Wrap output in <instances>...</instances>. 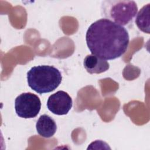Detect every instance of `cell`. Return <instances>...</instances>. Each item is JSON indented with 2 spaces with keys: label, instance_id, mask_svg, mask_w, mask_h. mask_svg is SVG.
Instances as JSON below:
<instances>
[{
  "label": "cell",
  "instance_id": "52a82bcc",
  "mask_svg": "<svg viewBox=\"0 0 150 150\" xmlns=\"http://www.w3.org/2000/svg\"><path fill=\"white\" fill-rule=\"evenodd\" d=\"M36 129L39 135L44 138H50L54 135L57 125L54 120L49 115L43 114L40 116L36 124Z\"/></svg>",
  "mask_w": 150,
  "mask_h": 150
},
{
  "label": "cell",
  "instance_id": "5b68a950",
  "mask_svg": "<svg viewBox=\"0 0 150 150\" xmlns=\"http://www.w3.org/2000/svg\"><path fill=\"white\" fill-rule=\"evenodd\" d=\"M73 104L71 97L64 91L60 90L49 96L47 101V107L53 114L62 115L67 114Z\"/></svg>",
  "mask_w": 150,
  "mask_h": 150
},
{
  "label": "cell",
  "instance_id": "6da1fadb",
  "mask_svg": "<svg viewBox=\"0 0 150 150\" xmlns=\"http://www.w3.org/2000/svg\"><path fill=\"white\" fill-rule=\"evenodd\" d=\"M86 40L91 54L105 60H114L127 52L129 36L124 26L101 18L88 27Z\"/></svg>",
  "mask_w": 150,
  "mask_h": 150
},
{
  "label": "cell",
  "instance_id": "ba28073f",
  "mask_svg": "<svg viewBox=\"0 0 150 150\" xmlns=\"http://www.w3.org/2000/svg\"><path fill=\"white\" fill-rule=\"evenodd\" d=\"M149 9L150 4L144 5L137 13L135 23L140 30L144 33H149Z\"/></svg>",
  "mask_w": 150,
  "mask_h": 150
},
{
  "label": "cell",
  "instance_id": "7a4b0ae2",
  "mask_svg": "<svg viewBox=\"0 0 150 150\" xmlns=\"http://www.w3.org/2000/svg\"><path fill=\"white\" fill-rule=\"evenodd\" d=\"M62 80L61 73L53 66H34L27 73L28 86L39 94L53 91L59 87Z\"/></svg>",
  "mask_w": 150,
  "mask_h": 150
},
{
  "label": "cell",
  "instance_id": "277c9868",
  "mask_svg": "<svg viewBox=\"0 0 150 150\" xmlns=\"http://www.w3.org/2000/svg\"><path fill=\"white\" fill-rule=\"evenodd\" d=\"M41 102L38 96L32 93H23L15 100V109L16 114L21 118H32L39 114Z\"/></svg>",
  "mask_w": 150,
  "mask_h": 150
},
{
  "label": "cell",
  "instance_id": "8992f818",
  "mask_svg": "<svg viewBox=\"0 0 150 150\" xmlns=\"http://www.w3.org/2000/svg\"><path fill=\"white\" fill-rule=\"evenodd\" d=\"M84 67L90 74H100L106 71L110 68L108 62L94 54H88L83 62Z\"/></svg>",
  "mask_w": 150,
  "mask_h": 150
},
{
  "label": "cell",
  "instance_id": "3957f363",
  "mask_svg": "<svg viewBox=\"0 0 150 150\" xmlns=\"http://www.w3.org/2000/svg\"><path fill=\"white\" fill-rule=\"evenodd\" d=\"M101 15L122 26L132 23L138 12V6L134 1L108 0L102 2Z\"/></svg>",
  "mask_w": 150,
  "mask_h": 150
}]
</instances>
